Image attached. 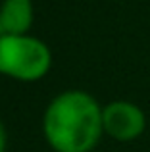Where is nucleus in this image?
<instances>
[{
	"label": "nucleus",
	"instance_id": "obj_3",
	"mask_svg": "<svg viewBox=\"0 0 150 152\" xmlns=\"http://www.w3.org/2000/svg\"><path fill=\"white\" fill-rule=\"evenodd\" d=\"M102 127L104 133L119 142H129L141 137L146 127L144 112L137 104L127 100H116L102 108Z\"/></svg>",
	"mask_w": 150,
	"mask_h": 152
},
{
	"label": "nucleus",
	"instance_id": "obj_5",
	"mask_svg": "<svg viewBox=\"0 0 150 152\" xmlns=\"http://www.w3.org/2000/svg\"><path fill=\"white\" fill-rule=\"evenodd\" d=\"M0 152H6V131H4L2 121H0Z\"/></svg>",
	"mask_w": 150,
	"mask_h": 152
},
{
	"label": "nucleus",
	"instance_id": "obj_2",
	"mask_svg": "<svg viewBox=\"0 0 150 152\" xmlns=\"http://www.w3.org/2000/svg\"><path fill=\"white\" fill-rule=\"evenodd\" d=\"M52 66L50 48L29 35H4L0 39V73L19 81H37Z\"/></svg>",
	"mask_w": 150,
	"mask_h": 152
},
{
	"label": "nucleus",
	"instance_id": "obj_1",
	"mask_svg": "<svg viewBox=\"0 0 150 152\" xmlns=\"http://www.w3.org/2000/svg\"><path fill=\"white\" fill-rule=\"evenodd\" d=\"M42 131L56 152H90L104 133L102 108L85 91H66L48 104Z\"/></svg>",
	"mask_w": 150,
	"mask_h": 152
},
{
	"label": "nucleus",
	"instance_id": "obj_6",
	"mask_svg": "<svg viewBox=\"0 0 150 152\" xmlns=\"http://www.w3.org/2000/svg\"><path fill=\"white\" fill-rule=\"evenodd\" d=\"M6 35V31H4V25H2V21H0V39Z\"/></svg>",
	"mask_w": 150,
	"mask_h": 152
},
{
	"label": "nucleus",
	"instance_id": "obj_4",
	"mask_svg": "<svg viewBox=\"0 0 150 152\" xmlns=\"http://www.w3.org/2000/svg\"><path fill=\"white\" fill-rule=\"evenodd\" d=\"M0 21L6 35H25L33 23V2L31 0H4L0 8Z\"/></svg>",
	"mask_w": 150,
	"mask_h": 152
}]
</instances>
